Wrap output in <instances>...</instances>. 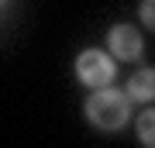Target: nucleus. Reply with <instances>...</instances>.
Segmentation results:
<instances>
[{"instance_id": "1", "label": "nucleus", "mask_w": 155, "mask_h": 148, "mask_svg": "<svg viewBox=\"0 0 155 148\" xmlns=\"http://www.w3.org/2000/svg\"><path fill=\"white\" fill-rule=\"evenodd\" d=\"M86 121L97 127V131H121L131 117V97L121 93V90L107 86V90H93V97L86 100L83 107Z\"/></svg>"}, {"instance_id": "2", "label": "nucleus", "mask_w": 155, "mask_h": 148, "mask_svg": "<svg viewBox=\"0 0 155 148\" xmlns=\"http://www.w3.org/2000/svg\"><path fill=\"white\" fill-rule=\"evenodd\" d=\"M76 76L83 86L90 90H107L114 83V59L107 52H100V48H83L76 55Z\"/></svg>"}, {"instance_id": "3", "label": "nucleus", "mask_w": 155, "mask_h": 148, "mask_svg": "<svg viewBox=\"0 0 155 148\" xmlns=\"http://www.w3.org/2000/svg\"><path fill=\"white\" fill-rule=\"evenodd\" d=\"M107 48H110V55L121 59V62H138L141 52H145L141 31L134 24H114L110 31H107Z\"/></svg>"}, {"instance_id": "4", "label": "nucleus", "mask_w": 155, "mask_h": 148, "mask_svg": "<svg viewBox=\"0 0 155 148\" xmlns=\"http://www.w3.org/2000/svg\"><path fill=\"white\" fill-rule=\"evenodd\" d=\"M127 97L131 100H155V69H138L127 79Z\"/></svg>"}, {"instance_id": "5", "label": "nucleus", "mask_w": 155, "mask_h": 148, "mask_svg": "<svg viewBox=\"0 0 155 148\" xmlns=\"http://www.w3.org/2000/svg\"><path fill=\"white\" fill-rule=\"evenodd\" d=\"M134 131H138V141L145 148H155V107H148L138 121H134Z\"/></svg>"}, {"instance_id": "6", "label": "nucleus", "mask_w": 155, "mask_h": 148, "mask_svg": "<svg viewBox=\"0 0 155 148\" xmlns=\"http://www.w3.org/2000/svg\"><path fill=\"white\" fill-rule=\"evenodd\" d=\"M138 21L148 28V31H155V0H141V7H138Z\"/></svg>"}]
</instances>
